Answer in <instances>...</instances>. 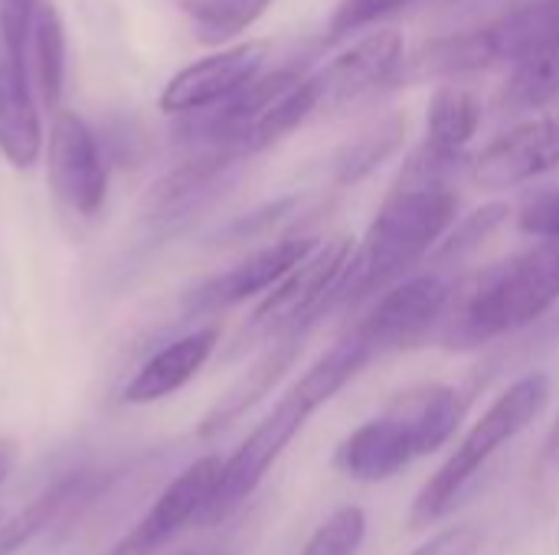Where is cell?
<instances>
[{"label": "cell", "instance_id": "7c38bea8", "mask_svg": "<svg viewBox=\"0 0 559 555\" xmlns=\"http://www.w3.org/2000/svg\"><path fill=\"white\" fill-rule=\"evenodd\" d=\"M403 43L406 39L400 29H377L373 36H364L337 52L324 69H318L321 108H347L400 82L406 59Z\"/></svg>", "mask_w": 559, "mask_h": 555}, {"label": "cell", "instance_id": "e0dca14e", "mask_svg": "<svg viewBox=\"0 0 559 555\" xmlns=\"http://www.w3.org/2000/svg\"><path fill=\"white\" fill-rule=\"evenodd\" d=\"M305 337H308L305 330H292V334L272 340L269 350L246 370V376H239V383L229 386V389L219 396V402L200 419L197 435H200V438H213V435L226 432L233 422H239L249 409H255V406L282 383V376L292 370V363L298 360V353H301V347H305Z\"/></svg>", "mask_w": 559, "mask_h": 555}, {"label": "cell", "instance_id": "277c9868", "mask_svg": "<svg viewBox=\"0 0 559 555\" xmlns=\"http://www.w3.org/2000/svg\"><path fill=\"white\" fill-rule=\"evenodd\" d=\"M468 399L442 383L400 393L396 402L354 429L334 451V468L360 484H383L416 458L439 451L462 425Z\"/></svg>", "mask_w": 559, "mask_h": 555}, {"label": "cell", "instance_id": "d6a6232c", "mask_svg": "<svg viewBox=\"0 0 559 555\" xmlns=\"http://www.w3.org/2000/svg\"><path fill=\"white\" fill-rule=\"evenodd\" d=\"M108 555H154V550H151V546H147L134 530H131V533H128V536H124V540H121V543H118V546H115Z\"/></svg>", "mask_w": 559, "mask_h": 555}, {"label": "cell", "instance_id": "484cf974", "mask_svg": "<svg viewBox=\"0 0 559 555\" xmlns=\"http://www.w3.org/2000/svg\"><path fill=\"white\" fill-rule=\"evenodd\" d=\"M367 540V514L354 504L337 507L301 546L298 555H357Z\"/></svg>", "mask_w": 559, "mask_h": 555}, {"label": "cell", "instance_id": "cb8c5ba5", "mask_svg": "<svg viewBox=\"0 0 559 555\" xmlns=\"http://www.w3.org/2000/svg\"><path fill=\"white\" fill-rule=\"evenodd\" d=\"M269 7H272V0H190L187 3L193 33L206 46H223V43L236 39Z\"/></svg>", "mask_w": 559, "mask_h": 555}, {"label": "cell", "instance_id": "4fadbf2b", "mask_svg": "<svg viewBox=\"0 0 559 555\" xmlns=\"http://www.w3.org/2000/svg\"><path fill=\"white\" fill-rule=\"evenodd\" d=\"M554 170H559V118L524 121L472 160V180L481 190L521 186Z\"/></svg>", "mask_w": 559, "mask_h": 555}, {"label": "cell", "instance_id": "3957f363", "mask_svg": "<svg viewBox=\"0 0 559 555\" xmlns=\"http://www.w3.org/2000/svg\"><path fill=\"white\" fill-rule=\"evenodd\" d=\"M559 301V242L531 249L485 268L475 281L455 288L445 314L442 343L472 350L495 337L514 334L540 321Z\"/></svg>", "mask_w": 559, "mask_h": 555}, {"label": "cell", "instance_id": "7a4b0ae2", "mask_svg": "<svg viewBox=\"0 0 559 555\" xmlns=\"http://www.w3.org/2000/svg\"><path fill=\"white\" fill-rule=\"evenodd\" d=\"M370 360V343L357 330H350L311 370H305V376L278 399V406L249 432L236 455L223 461L219 484L200 517V527H216L229 514H236L255 494V487L282 458V451L295 442V435L308 425V419L321 406H328Z\"/></svg>", "mask_w": 559, "mask_h": 555}, {"label": "cell", "instance_id": "e575fe53", "mask_svg": "<svg viewBox=\"0 0 559 555\" xmlns=\"http://www.w3.org/2000/svg\"><path fill=\"white\" fill-rule=\"evenodd\" d=\"M187 3H190V0H187Z\"/></svg>", "mask_w": 559, "mask_h": 555}, {"label": "cell", "instance_id": "ac0fdd59", "mask_svg": "<svg viewBox=\"0 0 559 555\" xmlns=\"http://www.w3.org/2000/svg\"><path fill=\"white\" fill-rule=\"evenodd\" d=\"M485 52L495 62H514L537 43L559 39V0H531L527 7L478 29Z\"/></svg>", "mask_w": 559, "mask_h": 555}, {"label": "cell", "instance_id": "8fae6325", "mask_svg": "<svg viewBox=\"0 0 559 555\" xmlns=\"http://www.w3.org/2000/svg\"><path fill=\"white\" fill-rule=\"evenodd\" d=\"M324 239L318 236H285L252 255H246L239 265H233L229 272H219L213 278H206L203 285H197L193 291H187L183 298V314L187 317H206L216 311H226L233 304H242L252 294L272 291L288 272H295Z\"/></svg>", "mask_w": 559, "mask_h": 555}, {"label": "cell", "instance_id": "d4e9b609", "mask_svg": "<svg viewBox=\"0 0 559 555\" xmlns=\"http://www.w3.org/2000/svg\"><path fill=\"white\" fill-rule=\"evenodd\" d=\"M508 203H488L481 209H475L472 216H465L459 226L449 229V236L439 242V249L432 252V262L439 268L462 262L465 255H472L475 249H481L488 242V236H495L504 222H508Z\"/></svg>", "mask_w": 559, "mask_h": 555}, {"label": "cell", "instance_id": "d6986e66", "mask_svg": "<svg viewBox=\"0 0 559 555\" xmlns=\"http://www.w3.org/2000/svg\"><path fill=\"white\" fill-rule=\"evenodd\" d=\"M88 494H92V478H85V474H72V478L52 484L26 510H20V514H13L10 520L0 523V555H16L23 546H29L66 510H72L75 500H85Z\"/></svg>", "mask_w": 559, "mask_h": 555}, {"label": "cell", "instance_id": "4316f807", "mask_svg": "<svg viewBox=\"0 0 559 555\" xmlns=\"http://www.w3.org/2000/svg\"><path fill=\"white\" fill-rule=\"evenodd\" d=\"M413 0H341L328 23V43H337L350 33H360L380 20H390L393 13L406 10Z\"/></svg>", "mask_w": 559, "mask_h": 555}, {"label": "cell", "instance_id": "ba28073f", "mask_svg": "<svg viewBox=\"0 0 559 555\" xmlns=\"http://www.w3.org/2000/svg\"><path fill=\"white\" fill-rule=\"evenodd\" d=\"M46 173L52 193L75 216H98L108 196V167L95 131L75 111H56L46 144Z\"/></svg>", "mask_w": 559, "mask_h": 555}, {"label": "cell", "instance_id": "5b68a950", "mask_svg": "<svg viewBox=\"0 0 559 555\" xmlns=\"http://www.w3.org/2000/svg\"><path fill=\"white\" fill-rule=\"evenodd\" d=\"M550 389L554 383H550V373L544 370H534L514 379L488 406V412L472 425V432L459 442V448L445 458V464L423 484V491L413 500L409 527L423 530L442 520L455 507V500L465 494V487L481 474V468L504 445H511L534 419H540V412L550 402Z\"/></svg>", "mask_w": 559, "mask_h": 555}, {"label": "cell", "instance_id": "7402d4cb", "mask_svg": "<svg viewBox=\"0 0 559 555\" xmlns=\"http://www.w3.org/2000/svg\"><path fill=\"white\" fill-rule=\"evenodd\" d=\"M559 95V39L531 46L511 62V75L504 85L508 108H544Z\"/></svg>", "mask_w": 559, "mask_h": 555}, {"label": "cell", "instance_id": "4dcf8cb0", "mask_svg": "<svg viewBox=\"0 0 559 555\" xmlns=\"http://www.w3.org/2000/svg\"><path fill=\"white\" fill-rule=\"evenodd\" d=\"M485 546L481 530L475 527H449L436 536H429L423 546H416L409 555H478Z\"/></svg>", "mask_w": 559, "mask_h": 555}, {"label": "cell", "instance_id": "5bb4252c", "mask_svg": "<svg viewBox=\"0 0 559 555\" xmlns=\"http://www.w3.org/2000/svg\"><path fill=\"white\" fill-rule=\"evenodd\" d=\"M223 474V458L219 455H206L197 458L193 464H187L154 500V507L144 514V520L134 527V533L157 553L160 546H167L183 527L200 523L216 484Z\"/></svg>", "mask_w": 559, "mask_h": 555}, {"label": "cell", "instance_id": "30bf717a", "mask_svg": "<svg viewBox=\"0 0 559 555\" xmlns=\"http://www.w3.org/2000/svg\"><path fill=\"white\" fill-rule=\"evenodd\" d=\"M265 56H269L265 43H239V46L216 49V52L183 65L164 85L160 111L190 118V114H200V111H210V108L229 101L252 79L262 75Z\"/></svg>", "mask_w": 559, "mask_h": 555}, {"label": "cell", "instance_id": "f546056e", "mask_svg": "<svg viewBox=\"0 0 559 555\" xmlns=\"http://www.w3.org/2000/svg\"><path fill=\"white\" fill-rule=\"evenodd\" d=\"M39 0H0V43L26 62L29 49V29L36 16Z\"/></svg>", "mask_w": 559, "mask_h": 555}, {"label": "cell", "instance_id": "9c48e42d", "mask_svg": "<svg viewBox=\"0 0 559 555\" xmlns=\"http://www.w3.org/2000/svg\"><path fill=\"white\" fill-rule=\"evenodd\" d=\"M452 298H455V285L439 272L413 275L393 285L354 330L370 343L373 353L413 347L445 321Z\"/></svg>", "mask_w": 559, "mask_h": 555}, {"label": "cell", "instance_id": "2e32d148", "mask_svg": "<svg viewBox=\"0 0 559 555\" xmlns=\"http://www.w3.org/2000/svg\"><path fill=\"white\" fill-rule=\"evenodd\" d=\"M0 154L16 170H29L43 154V124L29 88V69L3 43H0Z\"/></svg>", "mask_w": 559, "mask_h": 555}, {"label": "cell", "instance_id": "ffe728a7", "mask_svg": "<svg viewBox=\"0 0 559 555\" xmlns=\"http://www.w3.org/2000/svg\"><path fill=\"white\" fill-rule=\"evenodd\" d=\"M29 49H33V82L39 88V98L46 108H56L66 88V26L52 0H39L36 7Z\"/></svg>", "mask_w": 559, "mask_h": 555}, {"label": "cell", "instance_id": "44dd1931", "mask_svg": "<svg viewBox=\"0 0 559 555\" xmlns=\"http://www.w3.org/2000/svg\"><path fill=\"white\" fill-rule=\"evenodd\" d=\"M481 101L468 88L442 85L426 111V144L442 154H462V147L478 134Z\"/></svg>", "mask_w": 559, "mask_h": 555}, {"label": "cell", "instance_id": "f1b7e54d", "mask_svg": "<svg viewBox=\"0 0 559 555\" xmlns=\"http://www.w3.org/2000/svg\"><path fill=\"white\" fill-rule=\"evenodd\" d=\"M295 206H298V200H295V196H285V200H275V203H265V206H259V209H252V213H246V216L233 219V222L219 232V239H223V242H242V239L265 236L272 226H278L282 219H288Z\"/></svg>", "mask_w": 559, "mask_h": 555}, {"label": "cell", "instance_id": "9a60e30c", "mask_svg": "<svg viewBox=\"0 0 559 555\" xmlns=\"http://www.w3.org/2000/svg\"><path fill=\"white\" fill-rule=\"evenodd\" d=\"M216 343H219V327L216 324L170 340L164 350H157L154 357H147L141 363V370L128 379L121 399L128 406H151V402H160V399L174 396L177 389H183L206 366Z\"/></svg>", "mask_w": 559, "mask_h": 555}, {"label": "cell", "instance_id": "83f0119b", "mask_svg": "<svg viewBox=\"0 0 559 555\" xmlns=\"http://www.w3.org/2000/svg\"><path fill=\"white\" fill-rule=\"evenodd\" d=\"M518 226L540 242H559V186L531 193L518 209Z\"/></svg>", "mask_w": 559, "mask_h": 555}, {"label": "cell", "instance_id": "836d02e7", "mask_svg": "<svg viewBox=\"0 0 559 555\" xmlns=\"http://www.w3.org/2000/svg\"><path fill=\"white\" fill-rule=\"evenodd\" d=\"M183 555H193V553H183Z\"/></svg>", "mask_w": 559, "mask_h": 555}, {"label": "cell", "instance_id": "1f68e13d", "mask_svg": "<svg viewBox=\"0 0 559 555\" xmlns=\"http://www.w3.org/2000/svg\"><path fill=\"white\" fill-rule=\"evenodd\" d=\"M534 478H537V487H540V491L559 481V415L557 422L550 425L544 445H540V458H537Z\"/></svg>", "mask_w": 559, "mask_h": 555}, {"label": "cell", "instance_id": "603a6c76", "mask_svg": "<svg viewBox=\"0 0 559 555\" xmlns=\"http://www.w3.org/2000/svg\"><path fill=\"white\" fill-rule=\"evenodd\" d=\"M403 141H406V114H390V118L377 121L360 137H354L350 144L341 147V154L334 160V180L341 186H354V183L367 180L377 167H383L403 147Z\"/></svg>", "mask_w": 559, "mask_h": 555}, {"label": "cell", "instance_id": "8992f818", "mask_svg": "<svg viewBox=\"0 0 559 555\" xmlns=\"http://www.w3.org/2000/svg\"><path fill=\"white\" fill-rule=\"evenodd\" d=\"M354 255V242L347 236L324 239L295 272H288L252 311L239 347L233 353H242L246 347L278 340L292 330H311L324 314H331L334 291L341 285V275Z\"/></svg>", "mask_w": 559, "mask_h": 555}, {"label": "cell", "instance_id": "52a82bcc", "mask_svg": "<svg viewBox=\"0 0 559 555\" xmlns=\"http://www.w3.org/2000/svg\"><path fill=\"white\" fill-rule=\"evenodd\" d=\"M242 157L233 150H197L170 173H164L141 200V222L151 236H174L187 229L233 180Z\"/></svg>", "mask_w": 559, "mask_h": 555}, {"label": "cell", "instance_id": "6da1fadb", "mask_svg": "<svg viewBox=\"0 0 559 555\" xmlns=\"http://www.w3.org/2000/svg\"><path fill=\"white\" fill-rule=\"evenodd\" d=\"M462 164V154H442L429 144H423L403 164L393 190L367 226V236L360 239V245H354L331 311L354 307L377 291H390L439 249V242L455 226V177Z\"/></svg>", "mask_w": 559, "mask_h": 555}]
</instances>
